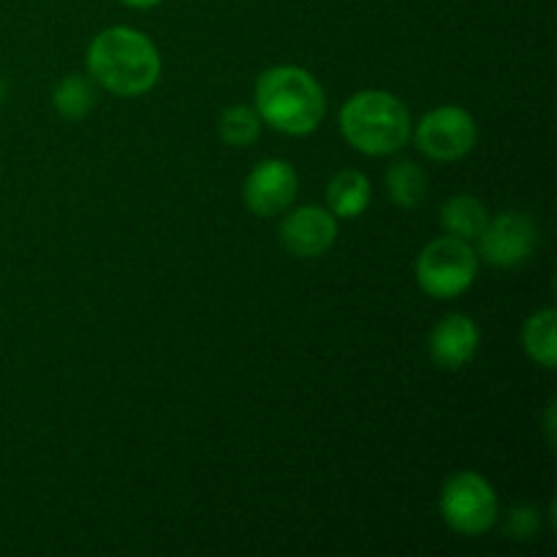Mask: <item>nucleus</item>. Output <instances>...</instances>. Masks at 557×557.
<instances>
[{"label": "nucleus", "mask_w": 557, "mask_h": 557, "mask_svg": "<svg viewBox=\"0 0 557 557\" xmlns=\"http://www.w3.org/2000/svg\"><path fill=\"white\" fill-rule=\"evenodd\" d=\"M337 239V218L330 210L305 205L288 212L281 223V243L297 259L324 256Z\"/></svg>", "instance_id": "1a4fd4ad"}, {"label": "nucleus", "mask_w": 557, "mask_h": 557, "mask_svg": "<svg viewBox=\"0 0 557 557\" xmlns=\"http://www.w3.org/2000/svg\"><path fill=\"white\" fill-rule=\"evenodd\" d=\"M438 509L451 531L471 539L484 536L500 515L495 487L476 471H460L446 479Z\"/></svg>", "instance_id": "39448f33"}, {"label": "nucleus", "mask_w": 557, "mask_h": 557, "mask_svg": "<svg viewBox=\"0 0 557 557\" xmlns=\"http://www.w3.org/2000/svg\"><path fill=\"white\" fill-rule=\"evenodd\" d=\"M123 5H131V9H152V5L163 3V0H120Z\"/></svg>", "instance_id": "a211bd4d"}, {"label": "nucleus", "mask_w": 557, "mask_h": 557, "mask_svg": "<svg viewBox=\"0 0 557 557\" xmlns=\"http://www.w3.org/2000/svg\"><path fill=\"white\" fill-rule=\"evenodd\" d=\"M487 221V207H484L476 196H451V199H446L444 207H441V226H444V232L451 234V237L466 239V243H473V239L484 232Z\"/></svg>", "instance_id": "f8f14e48"}, {"label": "nucleus", "mask_w": 557, "mask_h": 557, "mask_svg": "<svg viewBox=\"0 0 557 557\" xmlns=\"http://www.w3.org/2000/svg\"><path fill=\"white\" fill-rule=\"evenodd\" d=\"M419 152L433 161H460L476 147L479 128L476 120L462 107H438L424 114L411 128Z\"/></svg>", "instance_id": "423d86ee"}, {"label": "nucleus", "mask_w": 557, "mask_h": 557, "mask_svg": "<svg viewBox=\"0 0 557 557\" xmlns=\"http://www.w3.org/2000/svg\"><path fill=\"white\" fill-rule=\"evenodd\" d=\"M299 190L297 169L283 158L256 163L243 183V199L253 215L275 218L294 205Z\"/></svg>", "instance_id": "6e6552de"}, {"label": "nucleus", "mask_w": 557, "mask_h": 557, "mask_svg": "<svg viewBox=\"0 0 557 557\" xmlns=\"http://www.w3.org/2000/svg\"><path fill=\"white\" fill-rule=\"evenodd\" d=\"M479 343H482V332H479L476 321L462 313H451L441 319L430 332V359L441 370H460L476 357Z\"/></svg>", "instance_id": "9d476101"}, {"label": "nucleus", "mask_w": 557, "mask_h": 557, "mask_svg": "<svg viewBox=\"0 0 557 557\" xmlns=\"http://www.w3.org/2000/svg\"><path fill=\"white\" fill-rule=\"evenodd\" d=\"M504 533L517 542H528L539 533V509L536 506H520V509H511L506 515Z\"/></svg>", "instance_id": "f3484780"}, {"label": "nucleus", "mask_w": 557, "mask_h": 557, "mask_svg": "<svg viewBox=\"0 0 557 557\" xmlns=\"http://www.w3.org/2000/svg\"><path fill=\"white\" fill-rule=\"evenodd\" d=\"M253 109L270 128L286 136H308L326 114V92L299 65H272L256 82Z\"/></svg>", "instance_id": "f03ea898"}, {"label": "nucleus", "mask_w": 557, "mask_h": 557, "mask_svg": "<svg viewBox=\"0 0 557 557\" xmlns=\"http://www.w3.org/2000/svg\"><path fill=\"white\" fill-rule=\"evenodd\" d=\"M370 199H373L370 180L357 169L337 172L326 185V210L341 221H354L362 215L370 207Z\"/></svg>", "instance_id": "9b49d317"}, {"label": "nucleus", "mask_w": 557, "mask_h": 557, "mask_svg": "<svg viewBox=\"0 0 557 557\" xmlns=\"http://www.w3.org/2000/svg\"><path fill=\"white\" fill-rule=\"evenodd\" d=\"M52 103L65 120H82L85 114H90L92 103H96V92H92V85L85 76L69 74L54 87Z\"/></svg>", "instance_id": "dca6fc26"}, {"label": "nucleus", "mask_w": 557, "mask_h": 557, "mask_svg": "<svg viewBox=\"0 0 557 557\" xmlns=\"http://www.w3.org/2000/svg\"><path fill=\"white\" fill-rule=\"evenodd\" d=\"M411 112L386 90L354 92L341 109V131L348 145L364 156H395L411 139Z\"/></svg>", "instance_id": "7ed1b4c3"}, {"label": "nucleus", "mask_w": 557, "mask_h": 557, "mask_svg": "<svg viewBox=\"0 0 557 557\" xmlns=\"http://www.w3.org/2000/svg\"><path fill=\"white\" fill-rule=\"evenodd\" d=\"M386 194L400 210H417L428 196V174L413 161H395L386 169Z\"/></svg>", "instance_id": "4468645a"}, {"label": "nucleus", "mask_w": 557, "mask_h": 557, "mask_svg": "<svg viewBox=\"0 0 557 557\" xmlns=\"http://www.w3.org/2000/svg\"><path fill=\"white\" fill-rule=\"evenodd\" d=\"M476 243L479 259L498 270H511V267L525 264L536 253L539 232L536 223L522 212H500V215L490 218Z\"/></svg>", "instance_id": "0eeeda50"}, {"label": "nucleus", "mask_w": 557, "mask_h": 557, "mask_svg": "<svg viewBox=\"0 0 557 557\" xmlns=\"http://www.w3.org/2000/svg\"><path fill=\"white\" fill-rule=\"evenodd\" d=\"M479 272V256L471 243L460 237L433 239L422 248L417 259V283L428 297L455 299L471 288Z\"/></svg>", "instance_id": "20e7f679"}, {"label": "nucleus", "mask_w": 557, "mask_h": 557, "mask_svg": "<svg viewBox=\"0 0 557 557\" xmlns=\"http://www.w3.org/2000/svg\"><path fill=\"white\" fill-rule=\"evenodd\" d=\"M522 348L544 370L557 368V313L555 308L536 310L522 326Z\"/></svg>", "instance_id": "ddd939ff"}, {"label": "nucleus", "mask_w": 557, "mask_h": 557, "mask_svg": "<svg viewBox=\"0 0 557 557\" xmlns=\"http://www.w3.org/2000/svg\"><path fill=\"white\" fill-rule=\"evenodd\" d=\"M553 411H555V403H549V408H547V441H549V446L555 444V435H553Z\"/></svg>", "instance_id": "6ab92c4d"}, {"label": "nucleus", "mask_w": 557, "mask_h": 557, "mask_svg": "<svg viewBox=\"0 0 557 557\" xmlns=\"http://www.w3.org/2000/svg\"><path fill=\"white\" fill-rule=\"evenodd\" d=\"M261 117L256 114L253 107H245V103H234V107L223 109V114L218 117V134L226 145L232 147H250L261 134Z\"/></svg>", "instance_id": "2eb2a0df"}, {"label": "nucleus", "mask_w": 557, "mask_h": 557, "mask_svg": "<svg viewBox=\"0 0 557 557\" xmlns=\"http://www.w3.org/2000/svg\"><path fill=\"white\" fill-rule=\"evenodd\" d=\"M87 74L114 96L136 98L156 87L161 58L145 33L114 25L98 33L87 47Z\"/></svg>", "instance_id": "f257e3e1"}]
</instances>
